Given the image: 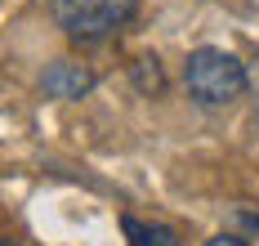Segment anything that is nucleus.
Returning <instances> with one entry per match:
<instances>
[{
  "mask_svg": "<svg viewBox=\"0 0 259 246\" xmlns=\"http://www.w3.org/2000/svg\"><path fill=\"white\" fill-rule=\"evenodd\" d=\"M255 130H259V94H255Z\"/></svg>",
  "mask_w": 259,
  "mask_h": 246,
  "instance_id": "0eeeda50",
  "label": "nucleus"
},
{
  "mask_svg": "<svg viewBox=\"0 0 259 246\" xmlns=\"http://www.w3.org/2000/svg\"><path fill=\"white\" fill-rule=\"evenodd\" d=\"M0 246H14V242H5V237H0Z\"/></svg>",
  "mask_w": 259,
  "mask_h": 246,
  "instance_id": "6e6552de",
  "label": "nucleus"
},
{
  "mask_svg": "<svg viewBox=\"0 0 259 246\" xmlns=\"http://www.w3.org/2000/svg\"><path fill=\"white\" fill-rule=\"evenodd\" d=\"M50 14L72 40H107L139 14V0H54Z\"/></svg>",
  "mask_w": 259,
  "mask_h": 246,
  "instance_id": "f03ea898",
  "label": "nucleus"
},
{
  "mask_svg": "<svg viewBox=\"0 0 259 246\" xmlns=\"http://www.w3.org/2000/svg\"><path fill=\"white\" fill-rule=\"evenodd\" d=\"M130 246H175V233L165 224H139V219H125Z\"/></svg>",
  "mask_w": 259,
  "mask_h": 246,
  "instance_id": "20e7f679",
  "label": "nucleus"
},
{
  "mask_svg": "<svg viewBox=\"0 0 259 246\" xmlns=\"http://www.w3.org/2000/svg\"><path fill=\"white\" fill-rule=\"evenodd\" d=\"M94 72L85 67V63H72V58H58L45 67V76H40V90L50 94V99H85L90 90H94Z\"/></svg>",
  "mask_w": 259,
  "mask_h": 246,
  "instance_id": "7ed1b4c3",
  "label": "nucleus"
},
{
  "mask_svg": "<svg viewBox=\"0 0 259 246\" xmlns=\"http://www.w3.org/2000/svg\"><path fill=\"white\" fill-rule=\"evenodd\" d=\"M134 85H139L143 94H161V90H165L161 63H156V58H139V63H134Z\"/></svg>",
  "mask_w": 259,
  "mask_h": 246,
  "instance_id": "39448f33",
  "label": "nucleus"
},
{
  "mask_svg": "<svg viewBox=\"0 0 259 246\" xmlns=\"http://www.w3.org/2000/svg\"><path fill=\"white\" fill-rule=\"evenodd\" d=\"M183 85H188V94L201 108H224V103H233V99H241L250 90V72L228 50L201 45V50H192L188 63H183Z\"/></svg>",
  "mask_w": 259,
  "mask_h": 246,
  "instance_id": "f257e3e1",
  "label": "nucleus"
},
{
  "mask_svg": "<svg viewBox=\"0 0 259 246\" xmlns=\"http://www.w3.org/2000/svg\"><path fill=\"white\" fill-rule=\"evenodd\" d=\"M206 246H250V242H246V237H237V233H214Z\"/></svg>",
  "mask_w": 259,
  "mask_h": 246,
  "instance_id": "423d86ee",
  "label": "nucleus"
}]
</instances>
